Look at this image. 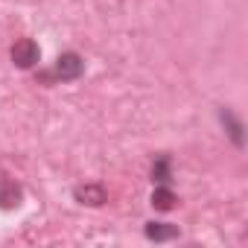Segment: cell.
I'll return each mask as SVG.
<instances>
[{
	"mask_svg": "<svg viewBox=\"0 0 248 248\" xmlns=\"http://www.w3.org/2000/svg\"><path fill=\"white\" fill-rule=\"evenodd\" d=\"M152 204H155L158 210H170V207L175 204V196H172V190H167V187H158V190L152 193Z\"/></svg>",
	"mask_w": 248,
	"mask_h": 248,
	"instance_id": "6",
	"label": "cell"
},
{
	"mask_svg": "<svg viewBox=\"0 0 248 248\" xmlns=\"http://www.w3.org/2000/svg\"><path fill=\"white\" fill-rule=\"evenodd\" d=\"M38 56H41V50H38V44L32 38H21V41L12 44V62L18 67H24V70L35 67L38 64Z\"/></svg>",
	"mask_w": 248,
	"mask_h": 248,
	"instance_id": "2",
	"label": "cell"
},
{
	"mask_svg": "<svg viewBox=\"0 0 248 248\" xmlns=\"http://www.w3.org/2000/svg\"><path fill=\"white\" fill-rule=\"evenodd\" d=\"M21 187L12 181V178H0V207L3 210H12V207H18L21 204Z\"/></svg>",
	"mask_w": 248,
	"mask_h": 248,
	"instance_id": "3",
	"label": "cell"
},
{
	"mask_svg": "<svg viewBox=\"0 0 248 248\" xmlns=\"http://www.w3.org/2000/svg\"><path fill=\"white\" fill-rule=\"evenodd\" d=\"M222 120H228V126H231V138H233V143H242V135H239V132H242V126H239V123H236V120L231 117V111H228V108L222 111Z\"/></svg>",
	"mask_w": 248,
	"mask_h": 248,
	"instance_id": "8",
	"label": "cell"
},
{
	"mask_svg": "<svg viewBox=\"0 0 248 248\" xmlns=\"http://www.w3.org/2000/svg\"><path fill=\"white\" fill-rule=\"evenodd\" d=\"M76 199H79L82 204H102V202H105V187H102V184L76 187Z\"/></svg>",
	"mask_w": 248,
	"mask_h": 248,
	"instance_id": "4",
	"label": "cell"
},
{
	"mask_svg": "<svg viewBox=\"0 0 248 248\" xmlns=\"http://www.w3.org/2000/svg\"><path fill=\"white\" fill-rule=\"evenodd\" d=\"M82 70H85V62H82L76 53H62L59 62H56V70H53V73H41V79H44V82H53V79L73 82V79L82 76Z\"/></svg>",
	"mask_w": 248,
	"mask_h": 248,
	"instance_id": "1",
	"label": "cell"
},
{
	"mask_svg": "<svg viewBox=\"0 0 248 248\" xmlns=\"http://www.w3.org/2000/svg\"><path fill=\"white\" fill-rule=\"evenodd\" d=\"M178 231L172 228V225H167V222H149L146 225V236L149 239H155V242H161V239H172Z\"/></svg>",
	"mask_w": 248,
	"mask_h": 248,
	"instance_id": "5",
	"label": "cell"
},
{
	"mask_svg": "<svg viewBox=\"0 0 248 248\" xmlns=\"http://www.w3.org/2000/svg\"><path fill=\"white\" fill-rule=\"evenodd\" d=\"M152 181H158V184H167L170 181V158L167 155L152 164Z\"/></svg>",
	"mask_w": 248,
	"mask_h": 248,
	"instance_id": "7",
	"label": "cell"
}]
</instances>
